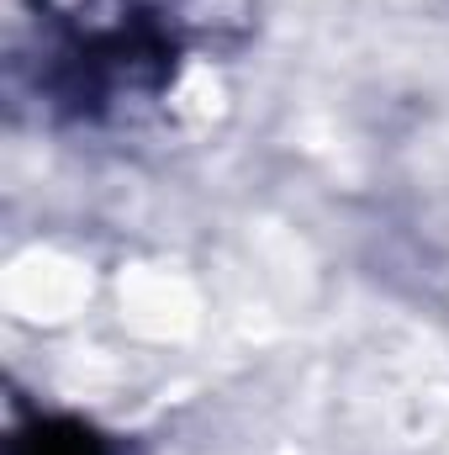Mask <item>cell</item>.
Listing matches in <instances>:
<instances>
[{"label": "cell", "mask_w": 449, "mask_h": 455, "mask_svg": "<svg viewBox=\"0 0 449 455\" xmlns=\"http://www.w3.org/2000/svg\"><path fill=\"white\" fill-rule=\"evenodd\" d=\"M11 455H116V451L80 419H32L27 429H16Z\"/></svg>", "instance_id": "cell-1"}]
</instances>
